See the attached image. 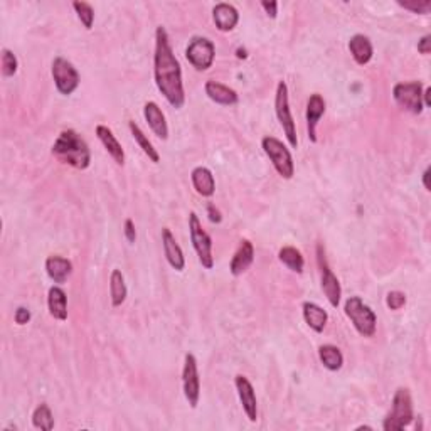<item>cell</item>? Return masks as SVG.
I'll use <instances>...</instances> for the list:
<instances>
[{
	"mask_svg": "<svg viewBox=\"0 0 431 431\" xmlns=\"http://www.w3.org/2000/svg\"><path fill=\"white\" fill-rule=\"evenodd\" d=\"M54 159L78 171H86L91 164V150L86 140L74 130H62L51 149Z\"/></svg>",
	"mask_w": 431,
	"mask_h": 431,
	"instance_id": "obj_2",
	"label": "cell"
},
{
	"mask_svg": "<svg viewBox=\"0 0 431 431\" xmlns=\"http://www.w3.org/2000/svg\"><path fill=\"white\" fill-rule=\"evenodd\" d=\"M326 113V100H323L322 94L314 93L310 94L307 101V132L308 138H310L312 144H317V125L320 118Z\"/></svg>",
	"mask_w": 431,
	"mask_h": 431,
	"instance_id": "obj_14",
	"label": "cell"
},
{
	"mask_svg": "<svg viewBox=\"0 0 431 431\" xmlns=\"http://www.w3.org/2000/svg\"><path fill=\"white\" fill-rule=\"evenodd\" d=\"M144 117H145V120H147L150 130H152L157 137L162 138V140H167L169 138L167 120H165L164 112H162L160 106L157 105L155 101L145 103Z\"/></svg>",
	"mask_w": 431,
	"mask_h": 431,
	"instance_id": "obj_15",
	"label": "cell"
},
{
	"mask_svg": "<svg viewBox=\"0 0 431 431\" xmlns=\"http://www.w3.org/2000/svg\"><path fill=\"white\" fill-rule=\"evenodd\" d=\"M349 51H350L352 58H354V61L357 62L359 66H366L367 62L373 59V54H374L373 44H371L369 37L364 34L352 35L349 41Z\"/></svg>",
	"mask_w": 431,
	"mask_h": 431,
	"instance_id": "obj_23",
	"label": "cell"
},
{
	"mask_svg": "<svg viewBox=\"0 0 431 431\" xmlns=\"http://www.w3.org/2000/svg\"><path fill=\"white\" fill-rule=\"evenodd\" d=\"M430 94H431V88H426L425 91H423V105H425V106H430L431 105Z\"/></svg>",
	"mask_w": 431,
	"mask_h": 431,
	"instance_id": "obj_41",
	"label": "cell"
},
{
	"mask_svg": "<svg viewBox=\"0 0 431 431\" xmlns=\"http://www.w3.org/2000/svg\"><path fill=\"white\" fill-rule=\"evenodd\" d=\"M73 9L74 12H76L78 19H80L83 26H85V29H91L93 27V22H94V10L93 7L90 6V3L86 2H73Z\"/></svg>",
	"mask_w": 431,
	"mask_h": 431,
	"instance_id": "obj_31",
	"label": "cell"
},
{
	"mask_svg": "<svg viewBox=\"0 0 431 431\" xmlns=\"http://www.w3.org/2000/svg\"><path fill=\"white\" fill-rule=\"evenodd\" d=\"M423 185H425L426 191H431L430 189V169H426L425 172H423Z\"/></svg>",
	"mask_w": 431,
	"mask_h": 431,
	"instance_id": "obj_40",
	"label": "cell"
},
{
	"mask_svg": "<svg viewBox=\"0 0 431 431\" xmlns=\"http://www.w3.org/2000/svg\"><path fill=\"white\" fill-rule=\"evenodd\" d=\"M302 312H303V320H305L307 326L310 327L312 330L317 332V334L323 332L327 326V320H329V314H327L322 307L314 302H305L302 307Z\"/></svg>",
	"mask_w": 431,
	"mask_h": 431,
	"instance_id": "obj_25",
	"label": "cell"
},
{
	"mask_svg": "<svg viewBox=\"0 0 431 431\" xmlns=\"http://www.w3.org/2000/svg\"><path fill=\"white\" fill-rule=\"evenodd\" d=\"M96 137H98V140H100L103 144V147H105L106 152H108V155L112 157V159L117 162L118 165H124L125 164L124 147H121V144L118 142V138L113 135L112 130H110L108 126H105V125H98L96 126Z\"/></svg>",
	"mask_w": 431,
	"mask_h": 431,
	"instance_id": "obj_20",
	"label": "cell"
},
{
	"mask_svg": "<svg viewBox=\"0 0 431 431\" xmlns=\"http://www.w3.org/2000/svg\"><path fill=\"white\" fill-rule=\"evenodd\" d=\"M253 261H255V246L250 239H241L239 248L236 250L231 264H229V271L233 276L243 275L251 267Z\"/></svg>",
	"mask_w": 431,
	"mask_h": 431,
	"instance_id": "obj_16",
	"label": "cell"
},
{
	"mask_svg": "<svg viewBox=\"0 0 431 431\" xmlns=\"http://www.w3.org/2000/svg\"><path fill=\"white\" fill-rule=\"evenodd\" d=\"M275 113L278 118L280 125H282L285 137H287L288 144L291 147H298V138H296V125L294 121L290 112V100H288V86L285 81H280L276 86L275 93Z\"/></svg>",
	"mask_w": 431,
	"mask_h": 431,
	"instance_id": "obj_6",
	"label": "cell"
},
{
	"mask_svg": "<svg viewBox=\"0 0 431 431\" xmlns=\"http://www.w3.org/2000/svg\"><path fill=\"white\" fill-rule=\"evenodd\" d=\"M398 6L413 14L425 15L431 10V0H409V2H398Z\"/></svg>",
	"mask_w": 431,
	"mask_h": 431,
	"instance_id": "obj_33",
	"label": "cell"
},
{
	"mask_svg": "<svg viewBox=\"0 0 431 431\" xmlns=\"http://www.w3.org/2000/svg\"><path fill=\"white\" fill-rule=\"evenodd\" d=\"M125 238L128 243H135V239H137L135 224H133V221L130 219V217L125 221Z\"/></svg>",
	"mask_w": 431,
	"mask_h": 431,
	"instance_id": "obj_36",
	"label": "cell"
},
{
	"mask_svg": "<svg viewBox=\"0 0 431 431\" xmlns=\"http://www.w3.org/2000/svg\"><path fill=\"white\" fill-rule=\"evenodd\" d=\"M182 387H184V396L187 399L191 408H197L201 398V379L199 371H197V359L196 355L185 354L184 369H182Z\"/></svg>",
	"mask_w": 431,
	"mask_h": 431,
	"instance_id": "obj_11",
	"label": "cell"
},
{
	"mask_svg": "<svg viewBox=\"0 0 431 431\" xmlns=\"http://www.w3.org/2000/svg\"><path fill=\"white\" fill-rule=\"evenodd\" d=\"M153 76L155 85L169 105L180 110L185 103L182 69L174 54L169 34L165 27L159 26L155 31V54H153Z\"/></svg>",
	"mask_w": 431,
	"mask_h": 431,
	"instance_id": "obj_1",
	"label": "cell"
},
{
	"mask_svg": "<svg viewBox=\"0 0 431 431\" xmlns=\"http://www.w3.org/2000/svg\"><path fill=\"white\" fill-rule=\"evenodd\" d=\"M51 74H53L54 85L58 91L65 96H69L80 86V73L76 68L65 58H54L53 66H51Z\"/></svg>",
	"mask_w": 431,
	"mask_h": 431,
	"instance_id": "obj_8",
	"label": "cell"
},
{
	"mask_svg": "<svg viewBox=\"0 0 431 431\" xmlns=\"http://www.w3.org/2000/svg\"><path fill=\"white\" fill-rule=\"evenodd\" d=\"M418 51H420L421 54H430L431 53V35L426 34L423 35V37L418 41Z\"/></svg>",
	"mask_w": 431,
	"mask_h": 431,
	"instance_id": "obj_37",
	"label": "cell"
},
{
	"mask_svg": "<svg viewBox=\"0 0 431 431\" xmlns=\"http://www.w3.org/2000/svg\"><path fill=\"white\" fill-rule=\"evenodd\" d=\"M162 244H164V253L165 258H167L169 264L174 268L176 271H182L185 267V258L184 253H182V248L179 246L176 238H174L172 231L169 228L162 229Z\"/></svg>",
	"mask_w": 431,
	"mask_h": 431,
	"instance_id": "obj_18",
	"label": "cell"
},
{
	"mask_svg": "<svg viewBox=\"0 0 431 431\" xmlns=\"http://www.w3.org/2000/svg\"><path fill=\"white\" fill-rule=\"evenodd\" d=\"M47 308L51 317L65 322L68 319V296L61 287H51L47 294Z\"/></svg>",
	"mask_w": 431,
	"mask_h": 431,
	"instance_id": "obj_22",
	"label": "cell"
},
{
	"mask_svg": "<svg viewBox=\"0 0 431 431\" xmlns=\"http://www.w3.org/2000/svg\"><path fill=\"white\" fill-rule=\"evenodd\" d=\"M394 101L406 112L413 115H420L425 108L423 105V83L421 81H409V83H398L393 88Z\"/></svg>",
	"mask_w": 431,
	"mask_h": 431,
	"instance_id": "obj_9",
	"label": "cell"
},
{
	"mask_svg": "<svg viewBox=\"0 0 431 431\" xmlns=\"http://www.w3.org/2000/svg\"><path fill=\"white\" fill-rule=\"evenodd\" d=\"M205 94L211 101L217 103V105H223V106H231L236 105L239 100L238 93L235 90L229 88V86L223 85V83H217V81H208L204 86Z\"/></svg>",
	"mask_w": 431,
	"mask_h": 431,
	"instance_id": "obj_21",
	"label": "cell"
},
{
	"mask_svg": "<svg viewBox=\"0 0 431 431\" xmlns=\"http://www.w3.org/2000/svg\"><path fill=\"white\" fill-rule=\"evenodd\" d=\"M238 58L241 59V58H246V53H244V51H238Z\"/></svg>",
	"mask_w": 431,
	"mask_h": 431,
	"instance_id": "obj_42",
	"label": "cell"
},
{
	"mask_svg": "<svg viewBox=\"0 0 431 431\" xmlns=\"http://www.w3.org/2000/svg\"><path fill=\"white\" fill-rule=\"evenodd\" d=\"M346 315L350 319L352 326L355 330L362 335V337H373L375 334V327H378V317L371 307H367L362 302L361 296H350L347 298L346 305H344Z\"/></svg>",
	"mask_w": 431,
	"mask_h": 431,
	"instance_id": "obj_4",
	"label": "cell"
},
{
	"mask_svg": "<svg viewBox=\"0 0 431 431\" xmlns=\"http://www.w3.org/2000/svg\"><path fill=\"white\" fill-rule=\"evenodd\" d=\"M212 19L221 33H229L235 29L239 22V12L236 10L235 6L226 2H221L212 9Z\"/></svg>",
	"mask_w": 431,
	"mask_h": 431,
	"instance_id": "obj_17",
	"label": "cell"
},
{
	"mask_svg": "<svg viewBox=\"0 0 431 431\" xmlns=\"http://www.w3.org/2000/svg\"><path fill=\"white\" fill-rule=\"evenodd\" d=\"M189 233H191V241L194 250L197 253L201 264L205 270H212L214 267V256H212V239L211 236L203 229L199 216L196 212L189 214Z\"/></svg>",
	"mask_w": 431,
	"mask_h": 431,
	"instance_id": "obj_7",
	"label": "cell"
},
{
	"mask_svg": "<svg viewBox=\"0 0 431 431\" xmlns=\"http://www.w3.org/2000/svg\"><path fill=\"white\" fill-rule=\"evenodd\" d=\"M33 425H34V428L44 430V431H51L54 428L53 413H51L49 406H47L46 403H42V405H39L37 408L34 409Z\"/></svg>",
	"mask_w": 431,
	"mask_h": 431,
	"instance_id": "obj_30",
	"label": "cell"
},
{
	"mask_svg": "<svg viewBox=\"0 0 431 431\" xmlns=\"http://www.w3.org/2000/svg\"><path fill=\"white\" fill-rule=\"evenodd\" d=\"M128 128H130V133H132V137L135 138L138 147H140L142 152H144L145 155L149 157V160L153 162V164H159V162H160L159 152H157V149L153 147L152 142L149 140L147 135H145V133L142 132L140 126H138L135 121H128Z\"/></svg>",
	"mask_w": 431,
	"mask_h": 431,
	"instance_id": "obj_28",
	"label": "cell"
},
{
	"mask_svg": "<svg viewBox=\"0 0 431 431\" xmlns=\"http://www.w3.org/2000/svg\"><path fill=\"white\" fill-rule=\"evenodd\" d=\"M19 61L15 58V54L10 49L3 47L2 49V76L3 78H12L17 73Z\"/></svg>",
	"mask_w": 431,
	"mask_h": 431,
	"instance_id": "obj_32",
	"label": "cell"
},
{
	"mask_svg": "<svg viewBox=\"0 0 431 431\" xmlns=\"http://www.w3.org/2000/svg\"><path fill=\"white\" fill-rule=\"evenodd\" d=\"M208 214H209V221H211V223L219 224L221 221H223V216H221V212L217 211V209L212 204H208Z\"/></svg>",
	"mask_w": 431,
	"mask_h": 431,
	"instance_id": "obj_39",
	"label": "cell"
},
{
	"mask_svg": "<svg viewBox=\"0 0 431 431\" xmlns=\"http://www.w3.org/2000/svg\"><path fill=\"white\" fill-rule=\"evenodd\" d=\"M126 295H128V290H126L124 273L120 270H113L112 275H110V298H112V305H124Z\"/></svg>",
	"mask_w": 431,
	"mask_h": 431,
	"instance_id": "obj_27",
	"label": "cell"
},
{
	"mask_svg": "<svg viewBox=\"0 0 431 431\" xmlns=\"http://www.w3.org/2000/svg\"><path fill=\"white\" fill-rule=\"evenodd\" d=\"M235 386L236 391H238V396L241 401V406H243L244 414L251 423H255L258 420V399H256V393H255V387L248 378L244 375H236L235 378Z\"/></svg>",
	"mask_w": 431,
	"mask_h": 431,
	"instance_id": "obj_13",
	"label": "cell"
},
{
	"mask_svg": "<svg viewBox=\"0 0 431 431\" xmlns=\"http://www.w3.org/2000/svg\"><path fill=\"white\" fill-rule=\"evenodd\" d=\"M261 149L264 150L268 159L271 160L275 171L283 177V179L290 180L295 174V164L294 157H291L290 150L287 149V145H283V142H280L275 137H264L261 140Z\"/></svg>",
	"mask_w": 431,
	"mask_h": 431,
	"instance_id": "obj_5",
	"label": "cell"
},
{
	"mask_svg": "<svg viewBox=\"0 0 431 431\" xmlns=\"http://www.w3.org/2000/svg\"><path fill=\"white\" fill-rule=\"evenodd\" d=\"M194 189L199 196L212 197L216 192V180L212 172L208 167H196L191 174Z\"/></svg>",
	"mask_w": 431,
	"mask_h": 431,
	"instance_id": "obj_24",
	"label": "cell"
},
{
	"mask_svg": "<svg viewBox=\"0 0 431 431\" xmlns=\"http://www.w3.org/2000/svg\"><path fill=\"white\" fill-rule=\"evenodd\" d=\"M319 357L320 362L323 364L327 371H341L344 366V355L341 349L337 346H332V344H323L319 347Z\"/></svg>",
	"mask_w": 431,
	"mask_h": 431,
	"instance_id": "obj_26",
	"label": "cell"
},
{
	"mask_svg": "<svg viewBox=\"0 0 431 431\" xmlns=\"http://www.w3.org/2000/svg\"><path fill=\"white\" fill-rule=\"evenodd\" d=\"M46 273L54 283L62 285L68 282L71 273H73V263H71L68 258H62V256L59 255L47 256Z\"/></svg>",
	"mask_w": 431,
	"mask_h": 431,
	"instance_id": "obj_19",
	"label": "cell"
},
{
	"mask_svg": "<svg viewBox=\"0 0 431 431\" xmlns=\"http://www.w3.org/2000/svg\"><path fill=\"white\" fill-rule=\"evenodd\" d=\"M317 260H319V267H320V283H322V290L326 294L327 300L334 308L339 307L341 303V296H342V288L341 282H339L337 276L334 275V271L330 270L329 263L326 260V250H323L322 244L317 246Z\"/></svg>",
	"mask_w": 431,
	"mask_h": 431,
	"instance_id": "obj_12",
	"label": "cell"
},
{
	"mask_svg": "<svg viewBox=\"0 0 431 431\" xmlns=\"http://www.w3.org/2000/svg\"><path fill=\"white\" fill-rule=\"evenodd\" d=\"M386 305L391 308V310H401L403 307L406 305V295L403 291H389L386 296Z\"/></svg>",
	"mask_w": 431,
	"mask_h": 431,
	"instance_id": "obj_34",
	"label": "cell"
},
{
	"mask_svg": "<svg viewBox=\"0 0 431 431\" xmlns=\"http://www.w3.org/2000/svg\"><path fill=\"white\" fill-rule=\"evenodd\" d=\"M261 7L267 12L268 17L276 19V15H278V2H261Z\"/></svg>",
	"mask_w": 431,
	"mask_h": 431,
	"instance_id": "obj_38",
	"label": "cell"
},
{
	"mask_svg": "<svg viewBox=\"0 0 431 431\" xmlns=\"http://www.w3.org/2000/svg\"><path fill=\"white\" fill-rule=\"evenodd\" d=\"M278 260L282 261L288 270L294 273H303V267H305V260H303L302 253H300L294 246H283L278 251Z\"/></svg>",
	"mask_w": 431,
	"mask_h": 431,
	"instance_id": "obj_29",
	"label": "cell"
},
{
	"mask_svg": "<svg viewBox=\"0 0 431 431\" xmlns=\"http://www.w3.org/2000/svg\"><path fill=\"white\" fill-rule=\"evenodd\" d=\"M185 58L197 71H208L212 66L216 58L214 42L208 37H192L185 49Z\"/></svg>",
	"mask_w": 431,
	"mask_h": 431,
	"instance_id": "obj_10",
	"label": "cell"
},
{
	"mask_svg": "<svg viewBox=\"0 0 431 431\" xmlns=\"http://www.w3.org/2000/svg\"><path fill=\"white\" fill-rule=\"evenodd\" d=\"M413 418V399H411L409 389L399 387L394 393L393 408H391V413L387 414L384 423H382V428L386 431H401L411 425Z\"/></svg>",
	"mask_w": 431,
	"mask_h": 431,
	"instance_id": "obj_3",
	"label": "cell"
},
{
	"mask_svg": "<svg viewBox=\"0 0 431 431\" xmlns=\"http://www.w3.org/2000/svg\"><path fill=\"white\" fill-rule=\"evenodd\" d=\"M14 320L17 326H26L27 322L31 320V310L26 307H19L14 314Z\"/></svg>",
	"mask_w": 431,
	"mask_h": 431,
	"instance_id": "obj_35",
	"label": "cell"
}]
</instances>
